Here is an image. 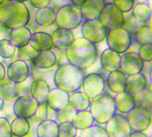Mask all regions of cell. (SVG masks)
<instances>
[{"instance_id": "cell-1", "label": "cell", "mask_w": 152, "mask_h": 137, "mask_svg": "<svg viewBox=\"0 0 152 137\" xmlns=\"http://www.w3.org/2000/svg\"><path fill=\"white\" fill-rule=\"evenodd\" d=\"M65 52L68 63L82 70L94 66L99 57L97 46L83 37L75 38Z\"/></svg>"}, {"instance_id": "cell-2", "label": "cell", "mask_w": 152, "mask_h": 137, "mask_svg": "<svg viewBox=\"0 0 152 137\" xmlns=\"http://www.w3.org/2000/svg\"><path fill=\"white\" fill-rule=\"evenodd\" d=\"M30 20V11L25 2L15 0L0 1V23L8 29L26 27Z\"/></svg>"}, {"instance_id": "cell-3", "label": "cell", "mask_w": 152, "mask_h": 137, "mask_svg": "<svg viewBox=\"0 0 152 137\" xmlns=\"http://www.w3.org/2000/svg\"><path fill=\"white\" fill-rule=\"evenodd\" d=\"M84 76V70L66 63L57 67L53 77V84L56 88L72 93L82 88Z\"/></svg>"}, {"instance_id": "cell-4", "label": "cell", "mask_w": 152, "mask_h": 137, "mask_svg": "<svg viewBox=\"0 0 152 137\" xmlns=\"http://www.w3.org/2000/svg\"><path fill=\"white\" fill-rule=\"evenodd\" d=\"M94 122L98 124H105L116 113L114 97L108 92L91 100L89 108Z\"/></svg>"}, {"instance_id": "cell-5", "label": "cell", "mask_w": 152, "mask_h": 137, "mask_svg": "<svg viewBox=\"0 0 152 137\" xmlns=\"http://www.w3.org/2000/svg\"><path fill=\"white\" fill-rule=\"evenodd\" d=\"M83 20L80 7L72 4H65L56 11L55 24L58 28L73 30L83 23Z\"/></svg>"}, {"instance_id": "cell-6", "label": "cell", "mask_w": 152, "mask_h": 137, "mask_svg": "<svg viewBox=\"0 0 152 137\" xmlns=\"http://www.w3.org/2000/svg\"><path fill=\"white\" fill-rule=\"evenodd\" d=\"M105 41L108 49H111L119 54H124L131 45L133 36L123 27H120L108 30Z\"/></svg>"}, {"instance_id": "cell-7", "label": "cell", "mask_w": 152, "mask_h": 137, "mask_svg": "<svg viewBox=\"0 0 152 137\" xmlns=\"http://www.w3.org/2000/svg\"><path fill=\"white\" fill-rule=\"evenodd\" d=\"M107 32L108 30L103 26L99 19H87L82 24L81 33L83 38L94 45L104 41Z\"/></svg>"}, {"instance_id": "cell-8", "label": "cell", "mask_w": 152, "mask_h": 137, "mask_svg": "<svg viewBox=\"0 0 152 137\" xmlns=\"http://www.w3.org/2000/svg\"><path fill=\"white\" fill-rule=\"evenodd\" d=\"M125 18V14L122 11H120L112 2H107L98 19L107 30H111L123 27Z\"/></svg>"}, {"instance_id": "cell-9", "label": "cell", "mask_w": 152, "mask_h": 137, "mask_svg": "<svg viewBox=\"0 0 152 137\" xmlns=\"http://www.w3.org/2000/svg\"><path fill=\"white\" fill-rule=\"evenodd\" d=\"M126 119L132 131L145 132L152 124V115L148 109L135 106L131 112L126 114Z\"/></svg>"}, {"instance_id": "cell-10", "label": "cell", "mask_w": 152, "mask_h": 137, "mask_svg": "<svg viewBox=\"0 0 152 137\" xmlns=\"http://www.w3.org/2000/svg\"><path fill=\"white\" fill-rule=\"evenodd\" d=\"M82 88L83 92L92 100L105 91V78L99 72H91L89 74H85L82 83Z\"/></svg>"}, {"instance_id": "cell-11", "label": "cell", "mask_w": 152, "mask_h": 137, "mask_svg": "<svg viewBox=\"0 0 152 137\" xmlns=\"http://www.w3.org/2000/svg\"><path fill=\"white\" fill-rule=\"evenodd\" d=\"M105 131L108 137H129L132 133L126 115L115 113L105 123Z\"/></svg>"}, {"instance_id": "cell-12", "label": "cell", "mask_w": 152, "mask_h": 137, "mask_svg": "<svg viewBox=\"0 0 152 137\" xmlns=\"http://www.w3.org/2000/svg\"><path fill=\"white\" fill-rule=\"evenodd\" d=\"M144 64L145 62L140 59L137 53L126 52L124 54H121V61L119 70H121L126 76L134 75L143 71Z\"/></svg>"}, {"instance_id": "cell-13", "label": "cell", "mask_w": 152, "mask_h": 137, "mask_svg": "<svg viewBox=\"0 0 152 137\" xmlns=\"http://www.w3.org/2000/svg\"><path fill=\"white\" fill-rule=\"evenodd\" d=\"M39 103L31 96L18 97L14 101V113L16 117L29 119L35 115Z\"/></svg>"}, {"instance_id": "cell-14", "label": "cell", "mask_w": 152, "mask_h": 137, "mask_svg": "<svg viewBox=\"0 0 152 137\" xmlns=\"http://www.w3.org/2000/svg\"><path fill=\"white\" fill-rule=\"evenodd\" d=\"M29 76V66L28 63L16 59L9 63L7 69V78L15 83H19L25 80Z\"/></svg>"}, {"instance_id": "cell-15", "label": "cell", "mask_w": 152, "mask_h": 137, "mask_svg": "<svg viewBox=\"0 0 152 137\" xmlns=\"http://www.w3.org/2000/svg\"><path fill=\"white\" fill-rule=\"evenodd\" d=\"M50 35L54 49L60 50H66L76 38L72 30L61 28H57L56 29H54Z\"/></svg>"}, {"instance_id": "cell-16", "label": "cell", "mask_w": 152, "mask_h": 137, "mask_svg": "<svg viewBox=\"0 0 152 137\" xmlns=\"http://www.w3.org/2000/svg\"><path fill=\"white\" fill-rule=\"evenodd\" d=\"M69 95L70 93L55 87L50 89L46 100V103L48 104L49 108L58 112L69 105Z\"/></svg>"}, {"instance_id": "cell-17", "label": "cell", "mask_w": 152, "mask_h": 137, "mask_svg": "<svg viewBox=\"0 0 152 137\" xmlns=\"http://www.w3.org/2000/svg\"><path fill=\"white\" fill-rule=\"evenodd\" d=\"M121 54L112 50L111 49H105L100 55V64L102 69L106 72H112L120 68Z\"/></svg>"}, {"instance_id": "cell-18", "label": "cell", "mask_w": 152, "mask_h": 137, "mask_svg": "<svg viewBox=\"0 0 152 137\" xmlns=\"http://www.w3.org/2000/svg\"><path fill=\"white\" fill-rule=\"evenodd\" d=\"M105 4V0H86L80 7L83 19H98Z\"/></svg>"}, {"instance_id": "cell-19", "label": "cell", "mask_w": 152, "mask_h": 137, "mask_svg": "<svg viewBox=\"0 0 152 137\" xmlns=\"http://www.w3.org/2000/svg\"><path fill=\"white\" fill-rule=\"evenodd\" d=\"M126 77L127 76L119 70L109 72L105 79L106 87L111 92L115 94L125 91Z\"/></svg>"}, {"instance_id": "cell-20", "label": "cell", "mask_w": 152, "mask_h": 137, "mask_svg": "<svg viewBox=\"0 0 152 137\" xmlns=\"http://www.w3.org/2000/svg\"><path fill=\"white\" fill-rule=\"evenodd\" d=\"M148 83V79L143 72L137 73L134 75H129L126 77V91L133 96L136 93L146 89Z\"/></svg>"}, {"instance_id": "cell-21", "label": "cell", "mask_w": 152, "mask_h": 137, "mask_svg": "<svg viewBox=\"0 0 152 137\" xmlns=\"http://www.w3.org/2000/svg\"><path fill=\"white\" fill-rule=\"evenodd\" d=\"M29 44L39 51L52 50L54 49L51 35L45 31H35L32 33Z\"/></svg>"}, {"instance_id": "cell-22", "label": "cell", "mask_w": 152, "mask_h": 137, "mask_svg": "<svg viewBox=\"0 0 152 137\" xmlns=\"http://www.w3.org/2000/svg\"><path fill=\"white\" fill-rule=\"evenodd\" d=\"M114 101L116 111L123 115H126L136 106L133 96L126 91L115 94V96L114 97Z\"/></svg>"}, {"instance_id": "cell-23", "label": "cell", "mask_w": 152, "mask_h": 137, "mask_svg": "<svg viewBox=\"0 0 152 137\" xmlns=\"http://www.w3.org/2000/svg\"><path fill=\"white\" fill-rule=\"evenodd\" d=\"M31 36H32L31 30L26 26V27H21L10 30L8 39L17 48H21L29 43Z\"/></svg>"}, {"instance_id": "cell-24", "label": "cell", "mask_w": 152, "mask_h": 137, "mask_svg": "<svg viewBox=\"0 0 152 137\" xmlns=\"http://www.w3.org/2000/svg\"><path fill=\"white\" fill-rule=\"evenodd\" d=\"M50 91V84L43 80H33L30 88V96L38 103L45 102Z\"/></svg>"}, {"instance_id": "cell-25", "label": "cell", "mask_w": 152, "mask_h": 137, "mask_svg": "<svg viewBox=\"0 0 152 137\" xmlns=\"http://www.w3.org/2000/svg\"><path fill=\"white\" fill-rule=\"evenodd\" d=\"M56 11L51 7H43L37 9L34 19L38 26L42 28H49L55 23Z\"/></svg>"}, {"instance_id": "cell-26", "label": "cell", "mask_w": 152, "mask_h": 137, "mask_svg": "<svg viewBox=\"0 0 152 137\" xmlns=\"http://www.w3.org/2000/svg\"><path fill=\"white\" fill-rule=\"evenodd\" d=\"M91 99L83 91H74L69 95V105L76 112L87 111L90 108Z\"/></svg>"}, {"instance_id": "cell-27", "label": "cell", "mask_w": 152, "mask_h": 137, "mask_svg": "<svg viewBox=\"0 0 152 137\" xmlns=\"http://www.w3.org/2000/svg\"><path fill=\"white\" fill-rule=\"evenodd\" d=\"M31 65L42 70L54 68L56 66V56L54 54L53 49L39 51L38 57L31 63Z\"/></svg>"}, {"instance_id": "cell-28", "label": "cell", "mask_w": 152, "mask_h": 137, "mask_svg": "<svg viewBox=\"0 0 152 137\" xmlns=\"http://www.w3.org/2000/svg\"><path fill=\"white\" fill-rule=\"evenodd\" d=\"M72 123L77 130H84L94 123V120L89 110L77 112L72 120Z\"/></svg>"}, {"instance_id": "cell-29", "label": "cell", "mask_w": 152, "mask_h": 137, "mask_svg": "<svg viewBox=\"0 0 152 137\" xmlns=\"http://www.w3.org/2000/svg\"><path fill=\"white\" fill-rule=\"evenodd\" d=\"M37 137H58V123L53 120H45L39 123Z\"/></svg>"}, {"instance_id": "cell-30", "label": "cell", "mask_w": 152, "mask_h": 137, "mask_svg": "<svg viewBox=\"0 0 152 137\" xmlns=\"http://www.w3.org/2000/svg\"><path fill=\"white\" fill-rule=\"evenodd\" d=\"M0 98L4 101L16 100L18 98L17 83L6 77L5 80L0 83Z\"/></svg>"}, {"instance_id": "cell-31", "label": "cell", "mask_w": 152, "mask_h": 137, "mask_svg": "<svg viewBox=\"0 0 152 137\" xmlns=\"http://www.w3.org/2000/svg\"><path fill=\"white\" fill-rule=\"evenodd\" d=\"M12 135L15 137H23L29 133V123L28 119L16 117L10 123Z\"/></svg>"}, {"instance_id": "cell-32", "label": "cell", "mask_w": 152, "mask_h": 137, "mask_svg": "<svg viewBox=\"0 0 152 137\" xmlns=\"http://www.w3.org/2000/svg\"><path fill=\"white\" fill-rule=\"evenodd\" d=\"M39 50L36 49L34 47H32L29 43L24 47L18 48V55L19 59L23 60L27 63H31L38 57Z\"/></svg>"}, {"instance_id": "cell-33", "label": "cell", "mask_w": 152, "mask_h": 137, "mask_svg": "<svg viewBox=\"0 0 152 137\" xmlns=\"http://www.w3.org/2000/svg\"><path fill=\"white\" fill-rule=\"evenodd\" d=\"M136 106H139L145 109H149V107L152 104V92L148 89H144L135 95H133Z\"/></svg>"}, {"instance_id": "cell-34", "label": "cell", "mask_w": 152, "mask_h": 137, "mask_svg": "<svg viewBox=\"0 0 152 137\" xmlns=\"http://www.w3.org/2000/svg\"><path fill=\"white\" fill-rule=\"evenodd\" d=\"M55 70L52 71V68L48 69V70H42V69H39L33 65H31V67L29 68V75L34 80H43L49 83V80L53 82V77H54Z\"/></svg>"}, {"instance_id": "cell-35", "label": "cell", "mask_w": 152, "mask_h": 137, "mask_svg": "<svg viewBox=\"0 0 152 137\" xmlns=\"http://www.w3.org/2000/svg\"><path fill=\"white\" fill-rule=\"evenodd\" d=\"M145 26H146L145 22L138 20L136 17H134L131 14V15H129L128 17H126L125 18V22H124L123 28L126 30H127L132 36H134L136 33H137L138 31L141 28H143Z\"/></svg>"}, {"instance_id": "cell-36", "label": "cell", "mask_w": 152, "mask_h": 137, "mask_svg": "<svg viewBox=\"0 0 152 137\" xmlns=\"http://www.w3.org/2000/svg\"><path fill=\"white\" fill-rule=\"evenodd\" d=\"M152 14V10L148 7L146 3H138L135 4L132 8V15L136 17L138 20L143 21L147 23L150 18Z\"/></svg>"}, {"instance_id": "cell-37", "label": "cell", "mask_w": 152, "mask_h": 137, "mask_svg": "<svg viewBox=\"0 0 152 137\" xmlns=\"http://www.w3.org/2000/svg\"><path fill=\"white\" fill-rule=\"evenodd\" d=\"M18 48L8 38L0 40V57L5 59H10L15 57Z\"/></svg>"}, {"instance_id": "cell-38", "label": "cell", "mask_w": 152, "mask_h": 137, "mask_svg": "<svg viewBox=\"0 0 152 137\" xmlns=\"http://www.w3.org/2000/svg\"><path fill=\"white\" fill-rule=\"evenodd\" d=\"M80 137H108L105 128L98 124H93L82 131Z\"/></svg>"}, {"instance_id": "cell-39", "label": "cell", "mask_w": 152, "mask_h": 137, "mask_svg": "<svg viewBox=\"0 0 152 137\" xmlns=\"http://www.w3.org/2000/svg\"><path fill=\"white\" fill-rule=\"evenodd\" d=\"M77 112L72 106L67 105L66 107L56 112L55 115V122L59 124L61 123H65V122H70L72 123V120L75 113Z\"/></svg>"}, {"instance_id": "cell-40", "label": "cell", "mask_w": 152, "mask_h": 137, "mask_svg": "<svg viewBox=\"0 0 152 137\" xmlns=\"http://www.w3.org/2000/svg\"><path fill=\"white\" fill-rule=\"evenodd\" d=\"M133 38L140 45L152 44V30L148 27L145 26L133 36Z\"/></svg>"}, {"instance_id": "cell-41", "label": "cell", "mask_w": 152, "mask_h": 137, "mask_svg": "<svg viewBox=\"0 0 152 137\" xmlns=\"http://www.w3.org/2000/svg\"><path fill=\"white\" fill-rule=\"evenodd\" d=\"M77 129L70 122L61 123L58 124V137H75Z\"/></svg>"}, {"instance_id": "cell-42", "label": "cell", "mask_w": 152, "mask_h": 137, "mask_svg": "<svg viewBox=\"0 0 152 137\" xmlns=\"http://www.w3.org/2000/svg\"><path fill=\"white\" fill-rule=\"evenodd\" d=\"M33 78L30 75L22 82L17 83V93L18 97H22V96H30V88L31 84L33 82Z\"/></svg>"}, {"instance_id": "cell-43", "label": "cell", "mask_w": 152, "mask_h": 137, "mask_svg": "<svg viewBox=\"0 0 152 137\" xmlns=\"http://www.w3.org/2000/svg\"><path fill=\"white\" fill-rule=\"evenodd\" d=\"M137 54L145 63L152 62V44L141 45Z\"/></svg>"}, {"instance_id": "cell-44", "label": "cell", "mask_w": 152, "mask_h": 137, "mask_svg": "<svg viewBox=\"0 0 152 137\" xmlns=\"http://www.w3.org/2000/svg\"><path fill=\"white\" fill-rule=\"evenodd\" d=\"M112 3L124 14L132 11V8L135 5L133 0H112Z\"/></svg>"}, {"instance_id": "cell-45", "label": "cell", "mask_w": 152, "mask_h": 137, "mask_svg": "<svg viewBox=\"0 0 152 137\" xmlns=\"http://www.w3.org/2000/svg\"><path fill=\"white\" fill-rule=\"evenodd\" d=\"M48 115H49V106L46 103V101L42 103H39L34 116L39 122H42V121L48 120Z\"/></svg>"}, {"instance_id": "cell-46", "label": "cell", "mask_w": 152, "mask_h": 137, "mask_svg": "<svg viewBox=\"0 0 152 137\" xmlns=\"http://www.w3.org/2000/svg\"><path fill=\"white\" fill-rule=\"evenodd\" d=\"M10 123L5 117H0V137H12Z\"/></svg>"}, {"instance_id": "cell-47", "label": "cell", "mask_w": 152, "mask_h": 137, "mask_svg": "<svg viewBox=\"0 0 152 137\" xmlns=\"http://www.w3.org/2000/svg\"><path fill=\"white\" fill-rule=\"evenodd\" d=\"M14 101H4V105L2 108V112H4L6 118L8 119H14L15 113H14V110H13V106H14Z\"/></svg>"}, {"instance_id": "cell-48", "label": "cell", "mask_w": 152, "mask_h": 137, "mask_svg": "<svg viewBox=\"0 0 152 137\" xmlns=\"http://www.w3.org/2000/svg\"><path fill=\"white\" fill-rule=\"evenodd\" d=\"M53 52L56 56V65H57V67L60 65L68 63V60L66 58V52H65V50H60V49H55V51H53Z\"/></svg>"}, {"instance_id": "cell-49", "label": "cell", "mask_w": 152, "mask_h": 137, "mask_svg": "<svg viewBox=\"0 0 152 137\" xmlns=\"http://www.w3.org/2000/svg\"><path fill=\"white\" fill-rule=\"evenodd\" d=\"M28 1L29 2L32 7H34L36 9H39V8L49 7L51 0H28Z\"/></svg>"}, {"instance_id": "cell-50", "label": "cell", "mask_w": 152, "mask_h": 137, "mask_svg": "<svg viewBox=\"0 0 152 137\" xmlns=\"http://www.w3.org/2000/svg\"><path fill=\"white\" fill-rule=\"evenodd\" d=\"M9 33H10V29H8L7 28H6L5 26H3L0 23V40L8 38Z\"/></svg>"}, {"instance_id": "cell-51", "label": "cell", "mask_w": 152, "mask_h": 137, "mask_svg": "<svg viewBox=\"0 0 152 137\" xmlns=\"http://www.w3.org/2000/svg\"><path fill=\"white\" fill-rule=\"evenodd\" d=\"M140 46L141 45L139 43H137V42L136 40H134V38H133L132 43H131V45H130V47L128 48L126 52H134V53H137Z\"/></svg>"}, {"instance_id": "cell-52", "label": "cell", "mask_w": 152, "mask_h": 137, "mask_svg": "<svg viewBox=\"0 0 152 137\" xmlns=\"http://www.w3.org/2000/svg\"><path fill=\"white\" fill-rule=\"evenodd\" d=\"M6 77H7V70L5 69L3 63L0 62V83L5 80Z\"/></svg>"}, {"instance_id": "cell-53", "label": "cell", "mask_w": 152, "mask_h": 137, "mask_svg": "<svg viewBox=\"0 0 152 137\" xmlns=\"http://www.w3.org/2000/svg\"><path fill=\"white\" fill-rule=\"evenodd\" d=\"M129 137H148V134L145 132H137V131H132L130 133Z\"/></svg>"}, {"instance_id": "cell-54", "label": "cell", "mask_w": 152, "mask_h": 137, "mask_svg": "<svg viewBox=\"0 0 152 137\" xmlns=\"http://www.w3.org/2000/svg\"><path fill=\"white\" fill-rule=\"evenodd\" d=\"M71 4L74 5V6H77V7H81L86 0H70Z\"/></svg>"}, {"instance_id": "cell-55", "label": "cell", "mask_w": 152, "mask_h": 137, "mask_svg": "<svg viewBox=\"0 0 152 137\" xmlns=\"http://www.w3.org/2000/svg\"><path fill=\"white\" fill-rule=\"evenodd\" d=\"M146 26L147 27H148L151 30H152V14H151V17H150V18L148 20V22L146 23Z\"/></svg>"}, {"instance_id": "cell-56", "label": "cell", "mask_w": 152, "mask_h": 137, "mask_svg": "<svg viewBox=\"0 0 152 137\" xmlns=\"http://www.w3.org/2000/svg\"><path fill=\"white\" fill-rule=\"evenodd\" d=\"M146 4H147V5L148 6V7L152 10V0H147Z\"/></svg>"}, {"instance_id": "cell-57", "label": "cell", "mask_w": 152, "mask_h": 137, "mask_svg": "<svg viewBox=\"0 0 152 137\" xmlns=\"http://www.w3.org/2000/svg\"><path fill=\"white\" fill-rule=\"evenodd\" d=\"M135 4H138V3H146L147 0H133Z\"/></svg>"}, {"instance_id": "cell-58", "label": "cell", "mask_w": 152, "mask_h": 137, "mask_svg": "<svg viewBox=\"0 0 152 137\" xmlns=\"http://www.w3.org/2000/svg\"><path fill=\"white\" fill-rule=\"evenodd\" d=\"M148 74H149V80H150V82L152 83V67L150 68L149 71H148Z\"/></svg>"}, {"instance_id": "cell-59", "label": "cell", "mask_w": 152, "mask_h": 137, "mask_svg": "<svg viewBox=\"0 0 152 137\" xmlns=\"http://www.w3.org/2000/svg\"><path fill=\"white\" fill-rule=\"evenodd\" d=\"M3 105H4V101L0 98V112L2 111V108H3Z\"/></svg>"}, {"instance_id": "cell-60", "label": "cell", "mask_w": 152, "mask_h": 137, "mask_svg": "<svg viewBox=\"0 0 152 137\" xmlns=\"http://www.w3.org/2000/svg\"><path fill=\"white\" fill-rule=\"evenodd\" d=\"M147 89H148L151 92H152V83H148V86H147Z\"/></svg>"}, {"instance_id": "cell-61", "label": "cell", "mask_w": 152, "mask_h": 137, "mask_svg": "<svg viewBox=\"0 0 152 137\" xmlns=\"http://www.w3.org/2000/svg\"><path fill=\"white\" fill-rule=\"evenodd\" d=\"M148 111H149V112H150V114L152 115V104H151V106L149 107V109H148Z\"/></svg>"}, {"instance_id": "cell-62", "label": "cell", "mask_w": 152, "mask_h": 137, "mask_svg": "<svg viewBox=\"0 0 152 137\" xmlns=\"http://www.w3.org/2000/svg\"><path fill=\"white\" fill-rule=\"evenodd\" d=\"M15 1H18V2H26L28 0H15Z\"/></svg>"}, {"instance_id": "cell-63", "label": "cell", "mask_w": 152, "mask_h": 137, "mask_svg": "<svg viewBox=\"0 0 152 137\" xmlns=\"http://www.w3.org/2000/svg\"><path fill=\"white\" fill-rule=\"evenodd\" d=\"M23 137H32V136H30L29 134H27L26 136H23Z\"/></svg>"}, {"instance_id": "cell-64", "label": "cell", "mask_w": 152, "mask_h": 137, "mask_svg": "<svg viewBox=\"0 0 152 137\" xmlns=\"http://www.w3.org/2000/svg\"><path fill=\"white\" fill-rule=\"evenodd\" d=\"M148 137H152V135H150V136H148Z\"/></svg>"}]
</instances>
